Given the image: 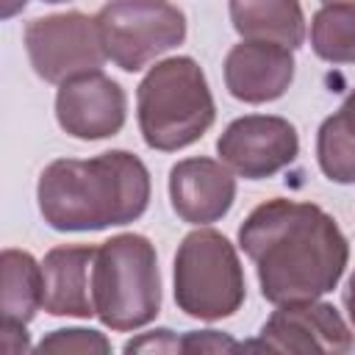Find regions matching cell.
I'll return each instance as SVG.
<instances>
[{
    "instance_id": "e0dca14e",
    "label": "cell",
    "mask_w": 355,
    "mask_h": 355,
    "mask_svg": "<svg viewBox=\"0 0 355 355\" xmlns=\"http://www.w3.org/2000/svg\"><path fill=\"white\" fill-rule=\"evenodd\" d=\"M311 50L327 64H355V3H324L313 14Z\"/></svg>"
},
{
    "instance_id": "7c38bea8",
    "label": "cell",
    "mask_w": 355,
    "mask_h": 355,
    "mask_svg": "<svg viewBox=\"0 0 355 355\" xmlns=\"http://www.w3.org/2000/svg\"><path fill=\"white\" fill-rule=\"evenodd\" d=\"M236 200V178L227 164L214 158H183L169 169L172 211L189 225L219 222Z\"/></svg>"
},
{
    "instance_id": "6da1fadb",
    "label": "cell",
    "mask_w": 355,
    "mask_h": 355,
    "mask_svg": "<svg viewBox=\"0 0 355 355\" xmlns=\"http://www.w3.org/2000/svg\"><path fill=\"white\" fill-rule=\"evenodd\" d=\"M239 247L255 263L261 297L272 305L311 302L333 291L347 269L349 244L316 202L272 197L239 225Z\"/></svg>"
},
{
    "instance_id": "ac0fdd59",
    "label": "cell",
    "mask_w": 355,
    "mask_h": 355,
    "mask_svg": "<svg viewBox=\"0 0 355 355\" xmlns=\"http://www.w3.org/2000/svg\"><path fill=\"white\" fill-rule=\"evenodd\" d=\"M36 352H78V355H108L111 352V341L89 327H64V330H53L47 333L36 347Z\"/></svg>"
},
{
    "instance_id": "5b68a950",
    "label": "cell",
    "mask_w": 355,
    "mask_h": 355,
    "mask_svg": "<svg viewBox=\"0 0 355 355\" xmlns=\"http://www.w3.org/2000/svg\"><path fill=\"white\" fill-rule=\"evenodd\" d=\"M175 305L200 322L233 316L247 297L236 247L214 227L183 236L175 252Z\"/></svg>"
},
{
    "instance_id": "277c9868",
    "label": "cell",
    "mask_w": 355,
    "mask_h": 355,
    "mask_svg": "<svg viewBox=\"0 0 355 355\" xmlns=\"http://www.w3.org/2000/svg\"><path fill=\"white\" fill-rule=\"evenodd\" d=\"M92 300L94 316L116 333L139 330L158 316L161 272L147 236L119 233L94 250Z\"/></svg>"
},
{
    "instance_id": "9a60e30c",
    "label": "cell",
    "mask_w": 355,
    "mask_h": 355,
    "mask_svg": "<svg viewBox=\"0 0 355 355\" xmlns=\"http://www.w3.org/2000/svg\"><path fill=\"white\" fill-rule=\"evenodd\" d=\"M39 308H42V263L25 250L6 247L0 255L3 322L28 324Z\"/></svg>"
},
{
    "instance_id": "7a4b0ae2",
    "label": "cell",
    "mask_w": 355,
    "mask_h": 355,
    "mask_svg": "<svg viewBox=\"0 0 355 355\" xmlns=\"http://www.w3.org/2000/svg\"><path fill=\"white\" fill-rule=\"evenodd\" d=\"M150 172L128 150L55 158L36 183L42 219L58 233H94L136 222L150 205Z\"/></svg>"
},
{
    "instance_id": "30bf717a",
    "label": "cell",
    "mask_w": 355,
    "mask_h": 355,
    "mask_svg": "<svg viewBox=\"0 0 355 355\" xmlns=\"http://www.w3.org/2000/svg\"><path fill=\"white\" fill-rule=\"evenodd\" d=\"M128 116L125 89L100 69L64 80L55 92V119L64 133L80 141L116 136Z\"/></svg>"
},
{
    "instance_id": "44dd1931",
    "label": "cell",
    "mask_w": 355,
    "mask_h": 355,
    "mask_svg": "<svg viewBox=\"0 0 355 355\" xmlns=\"http://www.w3.org/2000/svg\"><path fill=\"white\" fill-rule=\"evenodd\" d=\"M0 347H3V352H11V355L28 352V349H31V341H28V330H25V324H17V322H0Z\"/></svg>"
},
{
    "instance_id": "cb8c5ba5",
    "label": "cell",
    "mask_w": 355,
    "mask_h": 355,
    "mask_svg": "<svg viewBox=\"0 0 355 355\" xmlns=\"http://www.w3.org/2000/svg\"><path fill=\"white\" fill-rule=\"evenodd\" d=\"M42 3H50V6H55V3H67V0H42Z\"/></svg>"
},
{
    "instance_id": "4fadbf2b",
    "label": "cell",
    "mask_w": 355,
    "mask_h": 355,
    "mask_svg": "<svg viewBox=\"0 0 355 355\" xmlns=\"http://www.w3.org/2000/svg\"><path fill=\"white\" fill-rule=\"evenodd\" d=\"M97 247L64 244L53 247L42 261V308L50 316H94L92 261Z\"/></svg>"
},
{
    "instance_id": "2e32d148",
    "label": "cell",
    "mask_w": 355,
    "mask_h": 355,
    "mask_svg": "<svg viewBox=\"0 0 355 355\" xmlns=\"http://www.w3.org/2000/svg\"><path fill=\"white\" fill-rule=\"evenodd\" d=\"M316 161L327 180L341 186L355 183V89L344 97L341 108L319 125Z\"/></svg>"
},
{
    "instance_id": "8fae6325",
    "label": "cell",
    "mask_w": 355,
    "mask_h": 355,
    "mask_svg": "<svg viewBox=\"0 0 355 355\" xmlns=\"http://www.w3.org/2000/svg\"><path fill=\"white\" fill-rule=\"evenodd\" d=\"M294 53L286 44L241 39L225 55L222 72L230 97L261 105L283 97L294 80Z\"/></svg>"
},
{
    "instance_id": "9c48e42d",
    "label": "cell",
    "mask_w": 355,
    "mask_h": 355,
    "mask_svg": "<svg viewBox=\"0 0 355 355\" xmlns=\"http://www.w3.org/2000/svg\"><path fill=\"white\" fill-rule=\"evenodd\" d=\"M244 349L344 355L355 349V333L330 302L311 300L277 305V311L263 322L258 338L244 344Z\"/></svg>"
},
{
    "instance_id": "d6986e66",
    "label": "cell",
    "mask_w": 355,
    "mask_h": 355,
    "mask_svg": "<svg viewBox=\"0 0 355 355\" xmlns=\"http://www.w3.org/2000/svg\"><path fill=\"white\" fill-rule=\"evenodd\" d=\"M244 349V344L233 341L219 330H191L180 336V352H233Z\"/></svg>"
},
{
    "instance_id": "603a6c76",
    "label": "cell",
    "mask_w": 355,
    "mask_h": 355,
    "mask_svg": "<svg viewBox=\"0 0 355 355\" xmlns=\"http://www.w3.org/2000/svg\"><path fill=\"white\" fill-rule=\"evenodd\" d=\"M0 6H3V19H11V17H17L25 6H28V0H0Z\"/></svg>"
},
{
    "instance_id": "ffe728a7",
    "label": "cell",
    "mask_w": 355,
    "mask_h": 355,
    "mask_svg": "<svg viewBox=\"0 0 355 355\" xmlns=\"http://www.w3.org/2000/svg\"><path fill=\"white\" fill-rule=\"evenodd\" d=\"M122 352H147V355H166V352H180V338L169 330V327H158V330H150V333H141L130 341H125Z\"/></svg>"
},
{
    "instance_id": "d4e9b609",
    "label": "cell",
    "mask_w": 355,
    "mask_h": 355,
    "mask_svg": "<svg viewBox=\"0 0 355 355\" xmlns=\"http://www.w3.org/2000/svg\"><path fill=\"white\" fill-rule=\"evenodd\" d=\"M324 3H355V0H324Z\"/></svg>"
},
{
    "instance_id": "8992f818",
    "label": "cell",
    "mask_w": 355,
    "mask_h": 355,
    "mask_svg": "<svg viewBox=\"0 0 355 355\" xmlns=\"http://www.w3.org/2000/svg\"><path fill=\"white\" fill-rule=\"evenodd\" d=\"M94 22L105 55L122 72L144 69L186 39V14L169 0H108Z\"/></svg>"
},
{
    "instance_id": "52a82bcc",
    "label": "cell",
    "mask_w": 355,
    "mask_h": 355,
    "mask_svg": "<svg viewBox=\"0 0 355 355\" xmlns=\"http://www.w3.org/2000/svg\"><path fill=\"white\" fill-rule=\"evenodd\" d=\"M22 44L33 72L55 86L75 75L94 72L108 61L94 17L83 11L31 19L22 31Z\"/></svg>"
},
{
    "instance_id": "7402d4cb",
    "label": "cell",
    "mask_w": 355,
    "mask_h": 355,
    "mask_svg": "<svg viewBox=\"0 0 355 355\" xmlns=\"http://www.w3.org/2000/svg\"><path fill=\"white\" fill-rule=\"evenodd\" d=\"M341 300H344V308H347L349 324H352V330H355V272L347 277V286H344V294H341Z\"/></svg>"
},
{
    "instance_id": "5bb4252c",
    "label": "cell",
    "mask_w": 355,
    "mask_h": 355,
    "mask_svg": "<svg viewBox=\"0 0 355 355\" xmlns=\"http://www.w3.org/2000/svg\"><path fill=\"white\" fill-rule=\"evenodd\" d=\"M227 11L241 39L275 42L291 50L305 42V11L300 0H227Z\"/></svg>"
},
{
    "instance_id": "3957f363",
    "label": "cell",
    "mask_w": 355,
    "mask_h": 355,
    "mask_svg": "<svg viewBox=\"0 0 355 355\" xmlns=\"http://www.w3.org/2000/svg\"><path fill=\"white\" fill-rule=\"evenodd\" d=\"M136 119L150 150L178 153L200 141L216 119L202 67L191 55L155 61L136 89Z\"/></svg>"
},
{
    "instance_id": "ba28073f",
    "label": "cell",
    "mask_w": 355,
    "mask_h": 355,
    "mask_svg": "<svg viewBox=\"0 0 355 355\" xmlns=\"http://www.w3.org/2000/svg\"><path fill=\"white\" fill-rule=\"evenodd\" d=\"M219 161L244 180H263L291 166L300 155L297 128L275 114H247L233 119L216 139Z\"/></svg>"
}]
</instances>
